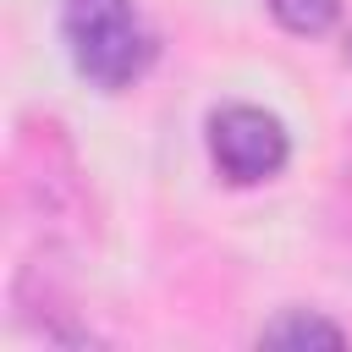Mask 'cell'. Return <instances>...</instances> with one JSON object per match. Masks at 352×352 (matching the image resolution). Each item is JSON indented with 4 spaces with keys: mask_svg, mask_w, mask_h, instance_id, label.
<instances>
[{
    "mask_svg": "<svg viewBox=\"0 0 352 352\" xmlns=\"http://www.w3.org/2000/svg\"><path fill=\"white\" fill-rule=\"evenodd\" d=\"M209 160L231 187H258L270 176L286 170L292 160V138L280 126V116L258 110V104H220L204 126Z\"/></svg>",
    "mask_w": 352,
    "mask_h": 352,
    "instance_id": "2",
    "label": "cell"
},
{
    "mask_svg": "<svg viewBox=\"0 0 352 352\" xmlns=\"http://www.w3.org/2000/svg\"><path fill=\"white\" fill-rule=\"evenodd\" d=\"M341 60H346V66H352V38H346V50H341Z\"/></svg>",
    "mask_w": 352,
    "mask_h": 352,
    "instance_id": "5",
    "label": "cell"
},
{
    "mask_svg": "<svg viewBox=\"0 0 352 352\" xmlns=\"http://www.w3.org/2000/svg\"><path fill=\"white\" fill-rule=\"evenodd\" d=\"M264 6H270V16H275L286 33H297V38H319V33H330L336 16H341V0H264Z\"/></svg>",
    "mask_w": 352,
    "mask_h": 352,
    "instance_id": "4",
    "label": "cell"
},
{
    "mask_svg": "<svg viewBox=\"0 0 352 352\" xmlns=\"http://www.w3.org/2000/svg\"><path fill=\"white\" fill-rule=\"evenodd\" d=\"M60 38L77 66V77L99 94L132 88L154 66V33L132 0H66L60 6Z\"/></svg>",
    "mask_w": 352,
    "mask_h": 352,
    "instance_id": "1",
    "label": "cell"
},
{
    "mask_svg": "<svg viewBox=\"0 0 352 352\" xmlns=\"http://www.w3.org/2000/svg\"><path fill=\"white\" fill-rule=\"evenodd\" d=\"M258 346H346V330L319 308H280L258 324Z\"/></svg>",
    "mask_w": 352,
    "mask_h": 352,
    "instance_id": "3",
    "label": "cell"
}]
</instances>
